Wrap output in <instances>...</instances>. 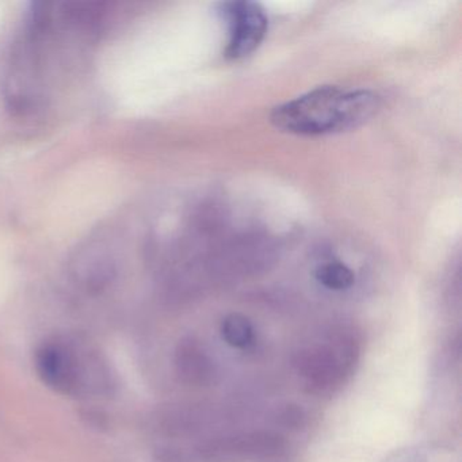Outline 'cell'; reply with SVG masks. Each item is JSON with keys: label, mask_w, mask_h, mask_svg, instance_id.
Segmentation results:
<instances>
[{"label": "cell", "mask_w": 462, "mask_h": 462, "mask_svg": "<svg viewBox=\"0 0 462 462\" xmlns=\"http://www.w3.org/2000/svg\"><path fill=\"white\" fill-rule=\"evenodd\" d=\"M361 339L353 329L334 328L294 353L293 365L304 385L316 394L337 392L353 374Z\"/></svg>", "instance_id": "3"}, {"label": "cell", "mask_w": 462, "mask_h": 462, "mask_svg": "<svg viewBox=\"0 0 462 462\" xmlns=\"http://www.w3.org/2000/svg\"><path fill=\"white\" fill-rule=\"evenodd\" d=\"M378 107L380 98L373 91L319 86L274 107L270 121L286 134L326 136L358 128L375 115Z\"/></svg>", "instance_id": "1"}, {"label": "cell", "mask_w": 462, "mask_h": 462, "mask_svg": "<svg viewBox=\"0 0 462 462\" xmlns=\"http://www.w3.org/2000/svg\"><path fill=\"white\" fill-rule=\"evenodd\" d=\"M316 280L329 291H347L356 282L353 270L339 261L326 262L318 267L315 273Z\"/></svg>", "instance_id": "8"}, {"label": "cell", "mask_w": 462, "mask_h": 462, "mask_svg": "<svg viewBox=\"0 0 462 462\" xmlns=\"http://www.w3.org/2000/svg\"><path fill=\"white\" fill-rule=\"evenodd\" d=\"M221 337L234 348H247L255 340V329L250 319L240 313H231L221 323Z\"/></svg>", "instance_id": "7"}, {"label": "cell", "mask_w": 462, "mask_h": 462, "mask_svg": "<svg viewBox=\"0 0 462 462\" xmlns=\"http://www.w3.org/2000/svg\"><path fill=\"white\" fill-rule=\"evenodd\" d=\"M220 13L228 23L229 39L224 56L242 60L253 55L267 34L269 20L263 7L255 2L236 0L221 4Z\"/></svg>", "instance_id": "5"}, {"label": "cell", "mask_w": 462, "mask_h": 462, "mask_svg": "<svg viewBox=\"0 0 462 462\" xmlns=\"http://www.w3.org/2000/svg\"><path fill=\"white\" fill-rule=\"evenodd\" d=\"M285 440L272 432H248L215 438L199 446L201 462H280L285 458Z\"/></svg>", "instance_id": "4"}, {"label": "cell", "mask_w": 462, "mask_h": 462, "mask_svg": "<svg viewBox=\"0 0 462 462\" xmlns=\"http://www.w3.org/2000/svg\"><path fill=\"white\" fill-rule=\"evenodd\" d=\"M399 462H418V458H410V457H408V458L402 459V461Z\"/></svg>", "instance_id": "9"}, {"label": "cell", "mask_w": 462, "mask_h": 462, "mask_svg": "<svg viewBox=\"0 0 462 462\" xmlns=\"http://www.w3.org/2000/svg\"><path fill=\"white\" fill-rule=\"evenodd\" d=\"M175 369L183 383L193 386L213 385L218 377V366L201 340L185 337L175 350Z\"/></svg>", "instance_id": "6"}, {"label": "cell", "mask_w": 462, "mask_h": 462, "mask_svg": "<svg viewBox=\"0 0 462 462\" xmlns=\"http://www.w3.org/2000/svg\"><path fill=\"white\" fill-rule=\"evenodd\" d=\"M36 367L48 386L69 396H101L113 386L104 356L78 339L55 337L45 342L37 351Z\"/></svg>", "instance_id": "2"}]
</instances>
